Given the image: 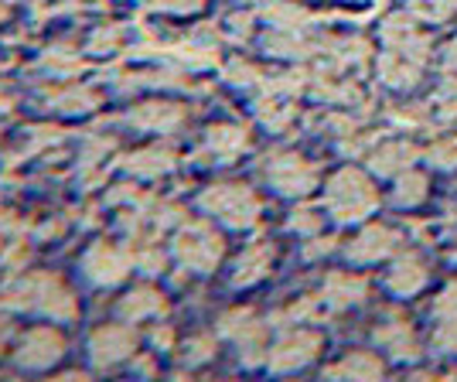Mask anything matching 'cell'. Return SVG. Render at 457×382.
Instances as JSON below:
<instances>
[{"label": "cell", "mask_w": 457, "mask_h": 382, "mask_svg": "<svg viewBox=\"0 0 457 382\" xmlns=\"http://www.w3.org/2000/svg\"><path fill=\"white\" fill-rule=\"evenodd\" d=\"M0 307L35 314V318H45L52 325H69L79 318L76 294L52 270H28V273L18 270L0 297Z\"/></svg>", "instance_id": "6da1fadb"}, {"label": "cell", "mask_w": 457, "mask_h": 382, "mask_svg": "<svg viewBox=\"0 0 457 382\" xmlns=\"http://www.w3.org/2000/svg\"><path fill=\"white\" fill-rule=\"evenodd\" d=\"M198 209L226 229H253L260 222V195L243 181H219L198 195Z\"/></svg>", "instance_id": "7a4b0ae2"}, {"label": "cell", "mask_w": 457, "mask_h": 382, "mask_svg": "<svg viewBox=\"0 0 457 382\" xmlns=\"http://www.w3.org/2000/svg\"><path fill=\"white\" fill-rule=\"evenodd\" d=\"M222 253H226V243L209 222L188 219L181 229H174L171 256L185 273H212L222 263Z\"/></svg>", "instance_id": "3957f363"}, {"label": "cell", "mask_w": 457, "mask_h": 382, "mask_svg": "<svg viewBox=\"0 0 457 382\" xmlns=\"http://www.w3.org/2000/svg\"><path fill=\"white\" fill-rule=\"evenodd\" d=\"M376 205H379V195L372 188V181L355 168L338 171L324 188V209L338 222H359L365 215H372Z\"/></svg>", "instance_id": "277c9868"}, {"label": "cell", "mask_w": 457, "mask_h": 382, "mask_svg": "<svg viewBox=\"0 0 457 382\" xmlns=\"http://www.w3.org/2000/svg\"><path fill=\"white\" fill-rule=\"evenodd\" d=\"M79 270L93 286H116L137 270V249L127 236L123 239H99L82 253Z\"/></svg>", "instance_id": "5b68a950"}, {"label": "cell", "mask_w": 457, "mask_h": 382, "mask_svg": "<svg viewBox=\"0 0 457 382\" xmlns=\"http://www.w3.org/2000/svg\"><path fill=\"white\" fill-rule=\"evenodd\" d=\"M260 174L270 188L287 198H304L307 191L318 188V164L294 151L267 154V161L260 164Z\"/></svg>", "instance_id": "8992f818"}, {"label": "cell", "mask_w": 457, "mask_h": 382, "mask_svg": "<svg viewBox=\"0 0 457 382\" xmlns=\"http://www.w3.org/2000/svg\"><path fill=\"white\" fill-rule=\"evenodd\" d=\"M86 355H89V365L99 369V372L130 362L137 355L134 325H127V321H120V318H116L113 325H99L93 335L86 338Z\"/></svg>", "instance_id": "52a82bcc"}, {"label": "cell", "mask_w": 457, "mask_h": 382, "mask_svg": "<svg viewBox=\"0 0 457 382\" xmlns=\"http://www.w3.org/2000/svg\"><path fill=\"white\" fill-rule=\"evenodd\" d=\"M62 355H65L62 331L55 325H41L21 335V342L11 352V362L21 372H48L52 365L62 362Z\"/></svg>", "instance_id": "ba28073f"}, {"label": "cell", "mask_w": 457, "mask_h": 382, "mask_svg": "<svg viewBox=\"0 0 457 382\" xmlns=\"http://www.w3.org/2000/svg\"><path fill=\"white\" fill-rule=\"evenodd\" d=\"M321 352V335L311 331V328H294V331H284L277 342L270 345L267 355V369L270 372H297L318 359Z\"/></svg>", "instance_id": "9c48e42d"}, {"label": "cell", "mask_w": 457, "mask_h": 382, "mask_svg": "<svg viewBox=\"0 0 457 382\" xmlns=\"http://www.w3.org/2000/svg\"><path fill=\"white\" fill-rule=\"evenodd\" d=\"M188 110L181 103H168V99H147V103H137L134 110L127 113V123L144 130V134H171L185 123Z\"/></svg>", "instance_id": "30bf717a"}, {"label": "cell", "mask_w": 457, "mask_h": 382, "mask_svg": "<svg viewBox=\"0 0 457 382\" xmlns=\"http://www.w3.org/2000/svg\"><path fill=\"white\" fill-rule=\"evenodd\" d=\"M116 318L127 321V325H144V321H157L168 314V297L161 290H154L151 284H140L134 290H127L120 301H116Z\"/></svg>", "instance_id": "8fae6325"}, {"label": "cell", "mask_w": 457, "mask_h": 382, "mask_svg": "<svg viewBox=\"0 0 457 382\" xmlns=\"http://www.w3.org/2000/svg\"><path fill=\"white\" fill-rule=\"evenodd\" d=\"M396 246H400V232L382 226V222H372V226H365V229L345 246V256H348L352 263H379L382 256H389Z\"/></svg>", "instance_id": "7c38bea8"}, {"label": "cell", "mask_w": 457, "mask_h": 382, "mask_svg": "<svg viewBox=\"0 0 457 382\" xmlns=\"http://www.w3.org/2000/svg\"><path fill=\"white\" fill-rule=\"evenodd\" d=\"M174 164H178V154H174L168 144H151V147H140V151H130L123 161H120L123 174L140 178V181H154V178H161V174L174 171Z\"/></svg>", "instance_id": "4fadbf2b"}, {"label": "cell", "mask_w": 457, "mask_h": 382, "mask_svg": "<svg viewBox=\"0 0 457 382\" xmlns=\"http://www.w3.org/2000/svg\"><path fill=\"white\" fill-rule=\"evenodd\" d=\"M246 147H249V134L243 127H236V123H215V127H209L205 137H202V154L212 157L215 164L236 161Z\"/></svg>", "instance_id": "5bb4252c"}, {"label": "cell", "mask_w": 457, "mask_h": 382, "mask_svg": "<svg viewBox=\"0 0 457 382\" xmlns=\"http://www.w3.org/2000/svg\"><path fill=\"white\" fill-rule=\"evenodd\" d=\"M270 267H273V243H267V239L249 243V246L236 256V263H232V286L260 284L270 273Z\"/></svg>", "instance_id": "9a60e30c"}, {"label": "cell", "mask_w": 457, "mask_h": 382, "mask_svg": "<svg viewBox=\"0 0 457 382\" xmlns=\"http://www.w3.org/2000/svg\"><path fill=\"white\" fill-rule=\"evenodd\" d=\"M365 294H369V280L359 273H328L324 277L321 297L331 311H348V307L362 304Z\"/></svg>", "instance_id": "2e32d148"}, {"label": "cell", "mask_w": 457, "mask_h": 382, "mask_svg": "<svg viewBox=\"0 0 457 382\" xmlns=\"http://www.w3.org/2000/svg\"><path fill=\"white\" fill-rule=\"evenodd\" d=\"M420 151L410 144V140H389L376 151L369 154V168L379 178H400L403 171H410L417 164Z\"/></svg>", "instance_id": "e0dca14e"}, {"label": "cell", "mask_w": 457, "mask_h": 382, "mask_svg": "<svg viewBox=\"0 0 457 382\" xmlns=\"http://www.w3.org/2000/svg\"><path fill=\"white\" fill-rule=\"evenodd\" d=\"M427 277H430V270L423 263V256L420 253H403L400 260L393 263V270H389V286H393V294L410 297V294H417L420 286L427 284Z\"/></svg>", "instance_id": "ac0fdd59"}, {"label": "cell", "mask_w": 457, "mask_h": 382, "mask_svg": "<svg viewBox=\"0 0 457 382\" xmlns=\"http://www.w3.org/2000/svg\"><path fill=\"white\" fill-rule=\"evenodd\" d=\"M423 76V65L413 62V58H406L403 52H386L379 58V79L389 86V89H413Z\"/></svg>", "instance_id": "d6986e66"}, {"label": "cell", "mask_w": 457, "mask_h": 382, "mask_svg": "<svg viewBox=\"0 0 457 382\" xmlns=\"http://www.w3.org/2000/svg\"><path fill=\"white\" fill-rule=\"evenodd\" d=\"M324 41H314L307 38L304 31H270L267 38H263V48H267L270 55L277 58H307V55H318L321 52Z\"/></svg>", "instance_id": "ffe728a7"}, {"label": "cell", "mask_w": 457, "mask_h": 382, "mask_svg": "<svg viewBox=\"0 0 457 382\" xmlns=\"http://www.w3.org/2000/svg\"><path fill=\"white\" fill-rule=\"evenodd\" d=\"M256 120L267 127L270 134H284L287 127L297 120V106L290 103V96L263 93L260 103H256Z\"/></svg>", "instance_id": "44dd1931"}, {"label": "cell", "mask_w": 457, "mask_h": 382, "mask_svg": "<svg viewBox=\"0 0 457 382\" xmlns=\"http://www.w3.org/2000/svg\"><path fill=\"white\" fill-rule=\"evenodd\" d=\"M260 14L277 31H304L311 24V14L294 0H260Z\"/></svg>", "instance_id": "7402d4cb"}, {"label": "cell", "mask_w": 457, "mask_h": 382, "mask_svg": "<svg viewBox=\"0 0 457 382\" xmlns=\"http://www.w3.org/2000/svg\"><path fill=\"white\" fill-rule=\"evenodd\" d=\"M376 345L386 352H393L396 359H417L420 355V338L410 321H389L376 331Z\"/></svg>", "instance_id": "603a6c76"}, {"label": "cell", "mask_w": 457, "mask_h": 382, "mask_svg": "<svg viewBox=\"0 0 457 382\" xmlns=\"http://www.w3.org/2000/svg\"><path fill=\"white\" fill-rule=\"evenodd\" d=\"M382 362L376 352H352L338 365L324 369L328 379H382Z\"/></svg>", "instance_id": "cb8c5ba5"}, {"label": "cell", "mask_w": 457, "mask_h": 382, "mask_svg": "<svg viewBox=\"0 0 457 382\" xmlns=\"http://www.w3.org/2000/svg\"><path fill=\"white\" fill-rule=\"evenodd\" d=\"M41 103H45V110H52V113H86V110H93L96 106V96L89 89H82V86H58V89H48V93L41 96Z\"/></svg>", "instance_id": "d4e9b609"}, {"label": "cell", "mask_w": 457, "mask_h": 382, "mask_svg": "<svg viewBox=\"0 0 457 382\" xmlns=\"http://www.w3.org/2000/svg\"><path fill=\"white\" fill-rule=\"evenodd\" d=\"M427 188H430L427 174L403 171L400 181H396V191H393V202H396L400 209H413V205H420V202L427 198Z\"/></svg>", "instance_id": "484cf974"}, {"label": "cell", "mask_w": 457, "mask_h": 382, "mask_svg": "<svg viewBox=\"0 0 457 382\" xmlns=\"http://www.w3.org/2000/svg\"><path fill=\"white\" fill-rule=\"evenodd\" d=\"M212 359H215V338L212 335H195L178 352V362L185 365V369H198V365L212 362Z\"/></svg>", "instance_id": "4316f807"}, {"label": "cell", "mask_w": 457, "mask_h": 382, "mask_svg": "<svg viewBox=\"0 0 457 382\" xmlns=\"http://www.w3.org/2000/svg\"><path fill=\"white\" fill-rule=\"evenodd\" d=\"M256 321H260V318H256L249 307H232V311H226V314L219 318V335L228 338V342H239Z\"/></svg>", "instance_id": "83f0119b"}, {"label": "cell", "mask_w": 457, "mask_h": 382, "mask_svg": "<svg viewBox=\"0 0 457 382\" xmlns=\"http://www.w3.org/2000/svg\"><path fill=\"white\" fill-rule=\"evenodd\" d=\"M79 55L72 52V48H52V52H45V58H41V72H48V76L55 79H65L72 76V72H79Z\"/></svg>", "instance_id": "f1b7e54d"}, {"label": "cell", "mask_w": 457, "mask_h": 382, "mask_svg": "<svg viewBox=\"0 0 457 382\" xmlns=\"http://www.w3.org/2000/svg\"><path fill=\"white\" fill-rule=\"evenodd\" d=\"M413 35H417V24H413L410 14H389V18L382 21V38H386L389 48H396V45H403V41H410Z\"/></svg>", "instance_id": "f546056e"}, {"label": "cell", "mask_w": 457, "mask_h": 382, "mask_svg": "<svg viewBox=\"0 0 457 382\" xmlns=\"http://www.w3.org/2000/svg\"><path fill=\"white\" fill-rule=\"evenodd\" d=\"M226 76L232 86H239V89H249V86H260L263 89V82H267V76L253 65V62H246V58H236V62H228Z\"/></svg>", "instance_id": "4dcf8cb0"}, {"label": "cell", "mask_w": 457, "mask_h": 382, "mask_svg": "<svg viewBox=\"0 0 457 382\" xmlns=\"http://www.w3.org/2000/svg\"><path fill=\"white\" fill-rule=\"evenodd\" d=\"M413 14L423 21L444 24L457 14V0H413Z\"/></svg>", "instance_id": "1f68e13d"}, {"label": "cell", "mask_w": 457, "mask_h": 382, "mask_svg": "<svg viewBox=\"0 0 457 382\" xmlns=\"http://www.w3.org/2000/svg\"><path fill=\"white\" fill-rule=\"evenodd\" d=\"M287 229L301 232V236H318V232H321V215H318V209H307V205H301V209L290 212Z\"/></svg>", "instance_id": "d6a6232c"}, {"label": "cell", "mask_w": 457, "mask_h": 382, "mask_svg": "<svg viewBox=\"0 0 457 382\" xmlns=\"http://www.w3.org/2000/svg\"><path fill=\"white\" fill-rule=\"evenodd\" d=\"M168 256H171V249L164 253V249H157L154 243H147V246L137 253V267L144 270L147 277H161L164 267H168Z\"/></svg>", "instance_id": "836d02e7"}, {"label": "cell", "mask_w": 457, "mask_h": 382, "mask_svg": "<svg viewBox=\"0 0 457 382\" xmlns=\"http://www.w3.org/2000/svg\"><path fill=\"white\" fill-rule=\"evenodd\" d=\"M434 348L437 352H457V318H444V325L434 331Z\"/></svg>", "instance_id": "e575fe53"}, {"label": "cell", "mask_w": 457, "mask_h": 382, "mask_svg": "<svg viewBox=\"0 0 457 382\" xmlns=\"http://www.w3.org/2000/svg\"><path fill=\"white\" fill-rule=\"evenodd\" d=\"M116 45H120V28H99L93 38H89L93 55H110Z\"/></svg>", "instance_id": "d590c367"}, {"label": "cell", "mask_w": 457, "mask_h": 382, "mask_svg": "<svg viewBox=\"0 0 457 382\" xmlns=\"http://www.w3.org/2000/svg\"><path fill=\"white\" fill-rule=\"evenodd\" d=\"M434 314H437L440 321L444 318H457V280L440 290V297L434 301Z\"/></svg>", "instance_id": "8d00e7d4"}, {"label": "cell", "mask_w": 457, "mask_h": 382, "mask_svg": "<svg viewBox=\"0 0 457 382\" xmlns=\"http://www.w3.org/2000/svg\"><path fill=\"white\" fill-rule=\"evenodd\" d=\"M372 144H376V134H362V130H355V134L342 137V154H348V157H359V154H365Z\"/></svg>", "instance_id": "74e56055"}, {"label": "cell", "mask_w": 457, "mask_h": 382, "mask_svg": "<svg viewBox=\"0 0 457 382\" xmlns=\"http://www.w3.org/2000/svg\"><path fill=\"white\" fill-rule=\"evenodd\" d=\"M427 157L437 164V168H454L457 164V144L454 140H444V144H434L430 151H427Z\"/></svg>", "instance_id": "f35d334b"}, {"label": "cell", "mask_w": 457, "mask_h": 382, "mask_svg": "<svg viewBox=\"0 0 457 382\" xmlns=\"http://www.w3.org/2000/svg\"><path fill=\"white\" fill-rule=\"evenodd\" d=\"M338 249V239L335 236H311V243L304 246V260H321L328 253Z\"/></svg>", "instance_id": "ab89813d"}, {"label": "cell", "mask_w": 457, "mask_h": 382, "mask_svg": "<svg viewBox=\"0 0 457 382\" xmlns=\"http://www.w3.org/2000/svg\"><path fill=\"white\" fill-rule=\"evenodd\" d=\"M226 24H228V35L236 41H246L249 31H253V18H249V14H232Z\"/></svg>", "instance_id": "60d3db41"}, {"label": "cell", "mask_w": 457, "mask_h": 382, "mask_svg": "<svg viewBox=\"0 0 457 382\" xmlns=\"http://www.w3.org/2000/svg\"><path fill=\"white\" fill-rule=\"evenodd\" d=\"M151 345L157 348V352H171V348H174V331H171V325H154Z\"/></svg>", "instance_id": "b9f144b4"}, {"label": "cell", "mask_w": 457, "mask_h": 382, "mask_svg": "<svg viewBox=\"0 0 457 382\" xmlns=\"http://www.w3.org/2000/svg\"><path fill=\"white\" fill-rule=\"evenodd\" d=\"M130 369H134V376H157V362H154V355H147V352H137L134 359H130Z\"/></svg>", "instance_id": "7bdbcfd3"}, {"label": "cell", "mask_w": 457, "mask_h": 382, "mask_svg": "<svg viewBox=\"0 0 457 382\" xmlns=\"http://www.w3.org/2000/svg\"><path fill=\"white\" fill-rule=\"evenodd\" d=\"M11 338H14V321L0 311V355L7 352V345H11Z\"/></svg>", "instance_id": "ee69618b"}, {"label": "cell", "mask_w": 457, "mask_h": 382, "mask_svg": "<svg viewBox=\"0 0 457 382\" xmlns=\"http://www.w3.org/2000/svg\"><path fill=\"white\" fill-rule=\"evenodd\" d=\"M18 212H7L0 209V236H11V232H18Z\"/></svg>", "instance_id": "f6af8a7d"}, {"label": "cell", "mask_w": 457, "mask_h": 382, "mask_svg": "<svg viewBox=\"0 0 457 382\" xmlns=\"http://www.w3.org/2000/svg\"><path fill=\"white\" fill-rule=\"evenodd\" d=\"M444 65L451 69V72H457V38L447 45V55H444Z\"/></svg>", "instance_id": "bcb514c9"}, {"label": "cell", "mask_w": 457, "mask_h": 382, "mask_svg": "<svg viewBox=\"0 0 457 382\" xmlns=\"http://www.w3.org/2000/svg\"><path fill=\"white\" fill-rule=\"evenodd\" d=\"M444 120H457V86H454V99L444 106Z\"/></svg>", "instance_id": "7dc6e473"}, {"label": "cell", "mask_w": 457, "mask_h": 382, "mask_svg": "<svg viewBox=\"0 0 457 382\" xmlns=\"http://www.w3.org/2000/svg\"><path fill=\"white\" fill-rule=\"evenodd\" d=\"M4 14H7V0H0V18H4Z\"/></svg>", "instance_id": "c3c4849f"}]
</instances>
